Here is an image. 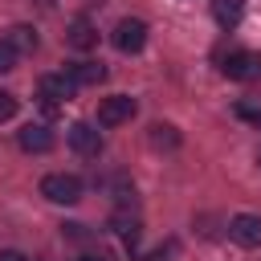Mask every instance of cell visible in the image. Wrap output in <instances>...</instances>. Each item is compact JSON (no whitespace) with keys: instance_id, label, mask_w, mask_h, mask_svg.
Returning a JSON list of instances; mask_svg holds the SVG:
<instances>
[{"instance_id":"4fadbf2b","label":"cell","mask_w":261,"mask_h":261,"mask_svg":"<svg viewBox=\"0 0 261 261\" xmlns=\"http://www.w3.org/2000/svg\"><path fill=\"white\" fill-rule=\"evenodd\" d=\"M4 41H8V45H12L16 53H33V49H37V33H33L29 24H12Z\"/></svg>"},{"instance_id":"3957f363","label":"cell","mask_w":261,"mask_h":261,"mask_svg":"<svg viewBox=\"0 0 261 261\" xmlns=\"http://www.w3.org/2000/svg\"><path fill=\"white\" fill-rule=\"evenodd\" d=\"M73 90H77V86H73L69 73H45V77L37 82V94H41L45 106H61V102H69Z\"/></svg>"},{"instance_id":"2e32d148","label":"cell","mask_w":261,"mask_h":261,"mask_svg":"<svg viewBox=\"0 0 261 261\" xmlns=\"http://www.w3.org/2000/svg\"><path fill=\"white\" fill-rule=\"evenodd\" d=\"M8 69H16V49L8 41H0V73H8Z\"/></svg>"},{"instance_id":"7a4b0ae2","label":"cell","mask_w":261,"mask_h":261,"mask_svg":"<svg viewBox=\"0 0 261 261\" xmlns=\"http://www.w3.org/2000/svg\"><path fill=\"white\" fill-rule=\"evenodd\" d=\"M41 196L53 200V204H77L82 200V179L69 175V171H53L41 179Z\"/></svg>"},{"instance_id":"44dd1931","label":"cell","mask_w":261,"mask_h":261,"mask_svg":"<svg viewBox=\"0 0 261 261\" xmlns=\"http://www.w3.org/2000/svg\"><path fill=\"white\" fill-rule=\"evenodd\" d=\"M73 261H114L110 253H82V257H73Z\"/></svg>"},{"instance_id":"8992f818","label":"cell","mask_w":261,"mask_h":261,"mask_svg":"<svg viewBox=\"0 0 261 261\" xmlns=\"http://www.w3.org/2000/svg\"><path fill=\"white\" fill-rule=\"evenodd\" d=\"M130 118H135V98L114 94V98L98 102V126H118V122H130Z\"/></svg>"},{"instance_id":"9c48e42d","label":"cell","mask_w":261,"mask_h":261,"mask_svg":"<svg viewBox=\"0 0 261 261\" xmlns=\"http://www.w3.org/2000/svg\"><path fill=\"white\" fill-rule=\"evenodd\" d=\"M65 41H69L73 49H94V45H98V29H94L86 16H73L69 29H65Z\"/></svg>"},{"instance_id":"7c38bea8","label":"cell","mask_w":261,"mask_h":261,"mask_svg":"<svg viewBox=\"0 0 261 261\" xmlns=\"http://www.w3.org/2000/svg\"><path fill=\"white\" fill-rule=\"evenodd\" d=\"M69 77H73V86H98V82H106V65L102 61H77L69 69Z\"/></svg>"},{"instance_id":"ffe728a7","label":"cell","mask_w":261,"mask_h":261,"mask_svg":"<svg viewBox=\"0 0 261 261\" xmlns=\"http://www.w3.org/2000/svg\"><path fill=\"white\" fill-rule=\"evenodd\" d=\"M0 261H29L20 249H0Z\"/></svg>"},{"instance_id":"5b68a950","label":"cell","mask_w":261,"mask_h":261,"mask_svg":"<svg viewBox=\"0 0 261 261\" xmlns=\"http://www.w3.org/2000/svg\"><path fill=\"white\" fill-rule=\"evenodd\" d=\"M114 45H118V53H139V49L147 45V20H139V16L118 20V29H114Z\"/></svg>"},{"instance_id":"9a60e30c","label":"cell","mask_w":261,"mask_h":261,"mask_svg":"<svg viewBox=\"0 0 261 261\" xmlns=\"http://www.w3.org/2000/svg\"><path fill=\"white\" fill-rule=\"evenodd\" d=\"M232 110H237V118H245V122H253V126H261V106H253V102H237Z\"/></svg>"},{"instance_id":"30bf717a","label":"cell","mask_w":261,"mask_h":261,"mask_svg":"<svg viewBox=\"0 0 261 261\" xmlns=\"http://www.w3.org/2000/svg\"><path fill=\"white\" fill-rule=\"evenodd\" d=\"M110 228L135 249V245H139V232H143V220H139L135 212H114V216H110Z\"/></svg>"},{"instance_id":"ba28073f","label":"cell","mask_w":261,"mask_h":261,"mask_svg":"<svg viewBox=\"0 0 261 261\" xmlns=\"http://www.w3.org/2000/svg\"><path fill=\"white\" fill-rule=\"evenodd\" d=\"M16 143H20V151H29V155H45V151L53 147V135H49V126L29 122V126L16 130Z\"/></svg>"},{"instance_id":"5bb4252c","label":"cell","mask_w":261,"mask_h":261,"mask_svg":"<svg viewBox=\"0 0 261 261\" xmlns=\"http://www.w3.org/2000/svg\"><path fill=\"white\" fill-rule=\"evenodd\" d=\"M151 147H167V151L179 147V130L167 126V122H155V126H151Z\"/></svg>"},{"instance_id":"52a82bcc","label":"cell","mask_w":261,"mask_h":261,"mask_svg":"<svg viewBox=\"0 0 261 261\" xmlns=\"http://www.w3.org/2000/svg\"><path fill=\"white\" fill-rule=\"evenodd\" d=\"M69 147L82 155V159H98L102 155V135L94 122H73L69 126Z\"/></svg>"},{"instance_id":"d6986e66","label":"cell","mask_w":261,"mask_h":261,"mask_svg":"<svg viewBox=\"0 0 261 261\" xmlns=\"http://www.w3.org/2000/svg\"><path fill=\"white\" fill-rule=\"evenodd\" d=\"M171 253H175V245H159V249H155L147 261H171Z\"/></svg>"},{"instance_id":"277c9868","label":"cell","mask_w":261,"mask_h":261,"mask_svg":"<svg viewBox=\"0 0 261 261\" xmlns=\"http://www.w3.org/2000/svg\"><path fill=\"white\" fill-rule=\"evenodd\" d=\"M228 237H232L241 249H261V216L237 212V216L228 220Z\"/></svg>"},{"instance_id":"ac0fdd59","label":"cell","mask_w":261,"mask_h":261,"mask_svg":"<svg viewBox=\"0 0 261 261\" xmlns=\"http://www.w3.org/2000/svg\"><path fill=\"white\" fill-rule=\"evenodd\" d=\"M61 237H69V241H86V224H61Z\"/></svg>"},{"instance_id":"e0dca14e","label":"cell","mask_w":261,"mask_h":261,"mask_svg":"<svg viewBox=\"0 0 261 261\" xmlns=\"http://www.w3.org/2000/svg\"><path fill=\"white\" fill-rule=\"evenodd\" d=\"M12 114H16V94L0 90V122H4V118H12Z\"/></svg>"},{"instance_id":"6da1fadb","label":"cell","mask_w":261,"mask_h":261,"mask_svg":"<svg viewBox=\"0 0 261 261\" xmlns=\"http://www.w3.org/2000/svg\"><path fill=\"white\" fill-rule=\"evenodd\" d=\"M220 73L232 77V82H257L261 77V53L253 49H232L220 57Z\"/></svg>"},{"instance_id":"8fae6325","label":"cell","mask_w":261,"mask_h":261,"mask_svg":"<svg viewBox=\"0 0 261 261\" xmlns=\"http://www.w3.org/2000/svg\"><path fill=\"white\" fill-rule=\"evenodd\" d=\"M212 16L220 29H237L245 16V0H212Z\"/></svg>"}]
</instances>
